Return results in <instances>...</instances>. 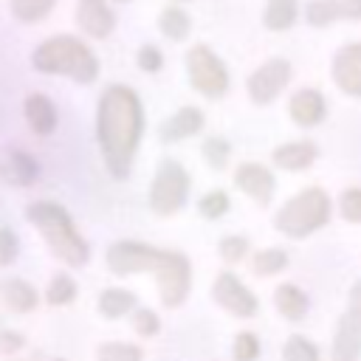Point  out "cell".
<instances>
[{
    "instance_id": "836d02e7",
    "label": "cell",
    "mask_w": 361,
    "mask_h": 361,
    "mask_svg": "<svg viewBox=\"0 0 361 361\" xmlns=\"http://www.w3.org/2000/svg\"><path fill=\"white\" fill-rule=\"evenodd\" d=\"M338 212L347 223H361V189H344L338 197Z\"/></svg>"
},
{
    "instance_id": "ba28073f",
    "label": "cell",
    "mask_w": 361,
    "mask_h": 361,
    "mask_svg": "<svg viewBox=\"0 0 361 361\" xmlns=\"http://www.w3.org/2000/svg\"><path fill=\"white\" fill-rule=\"evenodd\" d=\"M330 358L333 361H358L361 358V279L350 288L347 310L338 319Z\"/></svg>"
},
{
    "instance_id": "ffe728a7",
    "label": "cell",
    "mask_w": 361,
    "mask_h": 361,
    "mask_svg": "<svg viewBox=\"0 0 361 361\" xmlns=\"http://www.w3.org/2000/svg\"><path fill=\"white\" fill-rule=\"evenodd\" d=\"M274 305H276V310H279L288 322H299V319H305V313H307V296H305L296 285H290V282H285V285H279V288L274 290Z\"/></svg>"
},
{
    "instance_id": "d590c367",
    "label": "cell",
    "mask_w": 361,
    "mask_h": 361,
    "mask_svg": "<svg viewBox=\"0 0 361 361\" xmlns=\"http://www.w3.org/2000/svg\"><path fill=\"white\" fill-rule=\"evenodd\" d=\"M17 251H20L17 234H14L11 228L0 226V268L8 265V262H14V259H17Z\"/></svg>"
},
{
    "instance_id": "ab89813d",
    "label": "cell",
    "mask_w": 361,
    "mask_h": 361,
    "mask_svg": "<svg viewBox=\"0 0 361 361\" xmlns=\"http://www.w3.org/2000/svg\"><path fill=\"white\" fill-rule=\"evenodd\" d=\"M116 3H127V0H116Z\"/></svg>"
},
{
    "instance_id": "7c38bea8",
    "label": "cell",
    "mask_w": 361,
    "mask_h": 361,
    "mask_svg": "<svg viewBox=\"0 0 361 361\" xmlns=\"http://www.w3.org/2000/svg\"><path fill=\"white\" fill-rule=\"evenodd\" d=\"M234 183H237V189H243L259 206H268L274 192H276L274 172L268 166H262V164H254V161H245V164H240L234 169Z\"/></svg>"
},
{
    "instance_id": "d4e9b609",
    "label": "cell",
    "mask_w": 361,
    "mask_h": 361,
    "mask_svg": "<svg viewBox=\"0 0 361 361\" xmlns=\"http://www.w3.org/2000/svg\"><path fill=\"white\" fill-rule=\"evenodd\" d=\"M288 268V254L282 248H265V251H257L254 262H251V271L257 276H274L279 271Z\"/></svg>"
},
{
    "instance_id": "9c48e42d",
    "label": "cell",
    "mask_w": 361,
    "mask_h": 361,
    "mask_svg": "<svg viewBox=\"0 0 361 361\" xmlns=\"http://www.w3.org/2000/svg\"><path fill=\"white\" fill-rule=\"evenodd\" d=\"M212 299L231 316L237 319H251L257 310H259V302L257 296L231 274V271H223L214 276V285H212Z\"/></svg>"
},
{
    "instance_id": "83f0119b",
    "label": "cell",
    "mask_w": 361,
    "mask_h": 361,
    "mask_svg": "<svg viewBox=\"0 0 361 361\" xmlns=\"http://www.w3.org/2000/svg\"><path fill=\"white\" fill-rule=\"evenodd\" d=\"M76 299V282L68 276V274H54L51 276V285L45 290V302L59 307V305H68Z\"/></svg>"
},
{
    "instance_id": "8fae6325",
    "label": "cell",
    "mask_w": 361,
    "mask_h": 361,
    "mask_svg": "<svg viewBox=\"0 0 361 361\" xmlns=\"http://www.w3.org/2000/svg\"><path fill=\"white\" fill-rule=\"evenodd\" d=\"M330 76L341 93L361 99V42H350L336 51Z\"/></svg>"
},
{
    "instance_id": "52a82bcc",
    "label": "cell",
    "mask_w": 361,
    "mask_h": 361,
    "mask_svg": "<svg viewBox=\"0 0 361 361\" xmlns=\"http://www.w3.org/2000/svg\"><path fill=\"white\" fill-rule=\"evenodd\" d=\"M186 73L192 87L209 99H220L228 90V71L209 45H192L186 51Z\"/></svg>"
},
{
    "instance_id": "e575fe53",
    "label": "cell",
    "mask_w": 361,
    "mask_h": 361,
    "mask_svg": "<svg viewBox=\"0 0 361 361\" xmlns=\"http://www.w3.org/2000/svg\"><path fill=\"white\" fill-rule=\"evenodd\" d=\"M217 251H220L223 262H240V259L245 257V251H248V240H245V237H234V234H228V237L220 240Z\"/></svg>"
},
{
    "instance_id": "d6986e66",
    "label": "cell",
    "mask_w": 361,
    "mask_h": 361,
    "mask_svg": "<svg viewBox=\"0 0 361 361\" xmlns=\"http://www.w3.org/2000/svg\"><path fill=\"white\" fill-rule=\"evenodd\" d=\"M0 296L8 305V310H14V313L34 310L37 307V299H39L37 290H34V285H28L25 279H6L0 285Z\"/></svg>"
},
{
    "instance_id": "ac0fdd59",
    "label": "cell",
    "mask_w": 361,
    "mask_h": 361,
    "mask_svg": "<svg viewBox=\"0 0 361 361\" xmlns=\"http://www.w3.org/2000/svg\"><path fill=\"white\" fill-rule=\"evenodd\" d=\"M316 155H319V149H316L313 141H288V144H279L271 158H274V164L279 169L302 172L316 161Z\"/></svg>"
},
{
    "instance_id": "5b68a950",
    "label": "cell",
    "mask_w": 361,
    "mask_h": 361,
    "mask_svg": "<svg viewBox=\"0 0 361 361\" xmlns=\"http://www.w3.org/2000/svg\"><path fill=\"white\" fill-rule=\"evenodd\" d=\"M327 223H330V197L319 186H310V189L296 192L274 214V228L282 231L290 240H302V237L319 231Z\"/></svg>"
},
{
    "instance_id": "d6a6232c",
    "label": "cell",
    "mask_w": 361,
    "mask_h": 361,
    "mask_svg": "<svg viewBox=\"0 0 361 361\" xmlns=\"http://www.w3.org/2000/svg\"><path fill=\"white\" fill-rule=\"evenodd\" d=\"M133 330L138 333V336H155L158 330H161V319H158V313L155 310H149V307H135L133 310Z\"/></svg>"
},
{
    "instance_id": "7402d4cb",
    "label": "cell",
    "mask_w": 361,
    "mask_h": 361,
    "mask_svg": "<svg viewBox=\"0 0 361 361\" xmlns=\"http://www.w3.org/2000/svg\"><path fill=\"white\" fill-rule=\"evenodd\" d=\"M296 17H299V0H268L262 23L271 31H285L296 23Z\"/></svg>"
},
{
    "instance_id": "4316f807",
    "label": "cell",
    "mask_w": 361,
    "mask_h": 361,
    "mask_svg": "<svg viewBox=\"0 0 361 361\" xmlns=\"http://www.w3.org/2000/svg\"><path fill=\"white\" fill-rule=\"evenodd\" d=\"M56 0H11V14L20 23H39L48 17Z\"/></svg>"
},
{
    "instance_id": "603a6c76",
    "label": "cell",
    "mask_w": 361,
    "mask_h": 361,
    "mask_svg": "<svg viewBox=\"0 0 361 361\" xmlns=\"http://www.w3.org/2000/svg\"><path fill=\"white\" fill-rule=\"evenodd\" d=\"M37 175H39V166H37V161H34L31 155H25V152H20V149H11V152H8L6 178H8L11 183L28 186V183L37 180Z\"/></svg>"
},
{
    "instance_id": "4dcf8cb0",
    "label": "cell",
    "mask_w": 361,
    "mask_h": 361,
    "mask_svg": "<svg viewBox=\"0 0 361 361\" xmlns=\"http://www.w3.org/2000/svg\"><path fill=\"white\" fill-rule=\"evenodd\" d=\"M228 155H231V147H228L226 138L212 135V138L203 141V158H206V164H209L212 169H223V166L228 164Z\"/></svg>"
},
{
    "instance_id": "8d00e7d4",
    "label": "cell",
    "mask_w": 361,
    "mask_h": 361,
    "mask_svg": "<svg viewBox=\"0 0 361 361\" xmlns=\"http://www.w3.org/2000/svg\"><path fill=\"white\" fill-rule=\"evenodd\" d=\"M161 65H164V56H161V51L155 45H141L138 48V68L141 71L155 73V71H161Z\"/></svg>"
},
{
    "instance_id": "f35d334b",
    "label": "cell",
    "mask_w": 361,
    "mask_h": 361,
    "mask_svg": "<svg viewBox=\"0 0 361 361\" xmlns=\"http://www.w3.org/2000/svg\"><path fill=\"white\" fill-rule=\"evenodd\" d=\"M51 361H65V358H51Z\"/></svg>"
},
{
    "instance_id": "4fadbf2b",
    "label": "cell",
    "mask_w": 361,
    "mask_h": 361,
    "mask_svg": "<svg viewBox=\"0 0 361 361\" xmlns=\"http://www.w3.org/2000/svg\"><path fill=\"white\" fill-rule=\"evenodd\" d=\"M76 25L93 37V39H104L113 34L116 28V14L110 11V6L104 0H79L76 3V14H73Z\"/></svg>"
},
{
    "instance_id": "6da1fadb",
    "label": "cell",
    "mask_w": 361,
    "mask_h": 361,
    "mask_svg": "<svg viewBox=\"0 0 361 361\" xmlns=\"http://www.w3.org/2000/svg\"><path fill=\"white\" fill-rule=\"evenodd\" d=\"M141 133H144V110L138 93L127 85L104 87L96 107V138L104 166L113 178L121 180L130 175Z\"/></svg>"
},
{
    "instance_id": "f1b7e54d",
    "label": "cell",
    "mask_w": 361,
    "mask_h": 361,
    "mask_svg": "<svg viewBox=\"0 0 361 361\" xmlns=\"http://www.w3.org/2000/svg\"><path fill=\"white\" fill-rule=\"evenodd\" d=\"M282 361H319V347L310 338L293 333L282 347Z\"/></svg>"
},
{
    "instance_id": "cb8c5ba5",
    "label": "cell",
    "mask_w": 361,
    "mask_h": 361,
    "mask_svg": "<svg viewBox=\"0 0 361 361\" xmlns=\"http://www.w3.org/2000/svg\"><path fill=\"white\" fill-rule=\"evenodd\" d=\"M189 25H192L189 14H186L183 8H178V6H166V8L158 14V28H161V34H164V37H169L172 42L186 39Z\"/></svg>"
},
{
    "instance_id": "e0dca14e",
    "label": "cell",
    "mask_w": 361,
    "mask_h": 361,
    "mask_svg": "<svg viewBox=\"0 0 361 361\" xmlns=\"http://www.w3.org/2000/svg\"><path fill=\"white\" fill-rule=\"evenodd\" d=\"M25 121L37 135H51L56 130V107L45 93H28L23 104Z\"/></svg>"
},
{
    "instance_id": "f546056e",
    "label": "cell",
    "mask_w": 361,
    "mask_h": 361,
    "mask_svg": "<svg viewBox=\"0 0 361 361\" xmlns=\"http://www.w3.org/2000/svg\"><path fill=\"white\" fill-rule=\"evenodd\" d=\"M197 212L206 217V220H217L228 212V195L223 189H214V192H206L200 200H197Z\"/></svg>"
},
{
    "instance_id": "277c9868",
    "label": "cell",
    "mask_w": 361,
    "mask_h": 361,
    "mask_svg": "<svg viewBox=\"0 0 361 361\" xmlns=\"http://www.w3.org/2000/svg\"><path fill=\"white\" fill-rule=\"evenodd\" d=\"M31 65L39 73H62L73 82L90 85L99 76V59L96 54L76 37L59 34L45 42H39L31 54Z\"/></svg>"
},
{
    "instance_id": "3957f363",
    "label": "cell",
    "mask_w": 361,
    "mask_h": 361,
    "mask_svg": "<svg viewBox=\"0 0 361 361\" xmlns=\"http://www.w3.org/2000/svg\"><path fill=\"white\" fill-rule=\"evenodd\" d=\"M25 217L37 226V231L42 234L51 254L56 259H62L65 265L82 268L90 259V248L79 237V231H76L65 206H59L54 200H34V203L25 206Z\"/></svg>"
},
{
    "instance_id": "1f68e13d",
    "label": "cell",
    "mask_w": 361,
    "mask_h": 361,
    "mask_svg": "<svg viewBox=\"0 0 361 361\" xmlns=\"http://www.w3.org/2000/svg\"><path fill=\"white\" fill-rule=\"evenodd\" d=\"M231 355H234V361H257V355H259V338L254 333H248V330L237 333L234 336V344H231Z\"/></svg>"
},
{
    "instance_id": "7a4b0ae2",
    "label": "cell",
    "mask_w": 361,
    "mask_h": 361,
    "mask_svg": "<svg viewBox=\"0 0 361 361\" xmlns=\"http://www.w3.org/2000/svg\"><path fill=\"white\" fill-rule=\"evenodd\" d=\"M107 268L116 276L147 274V271L155 274L161 305H166V307H180L189 296V288H192V265H189L186 254L144 245L135 240L113 243L107 248Z\"/></svg>"
},
{
    "instance_id": "9a60e30c",
    "label": "cell",
    "mask_w": 361,
    "mask_h": 361,
    "mask_svg": "<svg viewBox=\"0 0 361 361\" xmlns=\"http://www.w3.org/2000/svg\"><path fill=\"white\" fill-rule=\"evenodd\" d=\"M288 110H290V118L299 127H316L327 116V102L316 87H302V90H296L290 96Z\"/></svg>"
},
{
    "instance_id": "30bf717a",
    "label": "cell",
    "mask_w": 361,
    "mask_h": 361,
    "mask_svg": "<svg viewBox=\"0 0 361 361\" xmlns=\"http://www.w3.org/2000/svg\"><path fill=\"white\" fill-rule=\"evenodd\" d=\"M290 82V62L282 59V56H274L268 62H262L251 76H248V96L251 102L257 104H271L282 90L285 85Z\"/></svg>"
},
{
    "instance_id": "5bb4252c",
    "label": "cell",
    "mask_w": 361,
    "mask_h": 361,
    "mask_svg": "<svg viewBox=\"0 0 361 361\" xmlns=\"http://www.w3.org/2000/svg\"><path fill=\"white\" fill-rule=\"evenodd\" d=\"M305 20L316 28L338 20H361V0H310L305 6Z\"/></svg>"
},
{
    "instance_id": "44dd1931",
    "label": "cell",
    "mask_w": 361,
    "mask_h": 361,
    "mask_svg": "<svg viewBox=\"0 0 361 361\" xmlns=\"http://www.w3.org/2000/svg\"><path fill=\"white\" fill-rule=\"evenodd\" d=\"M138 305L135 293L133 290H124V288H107L99 293V313L107 316V319H121L127 313H133Z\"/></svg>"
},
{
    "instance_id": "74e56055",
    "label": "cell",
    "mask_w": 361,
    "mask_h": 361,
    "mask_svg": "<svg viewBox=\"0 0 361 361\" xmlns=\"http://www.w3.org/2000/svg\"><path fill=\"white\" fill-rule=\"evenodd\" d=\"M25 344V338L17 330H0V355H14L20 353Z\"/></svg>"
},
{
    "instance_id": "484cf974",
    "label": "cell",
    "mask_w": 361,
    "mask_h": 361,
    "mask_svg": "<svg viewBox=\"0 0 361 361\" xmlns=\"http://www.w3.org/2000/svg\"><path fill=\"white\" fill-rule=\"evenodd\" d=\"M144 353L138 344H127V341H107L99 344L96 350V361H141Z\"/></svg>"
},
{
    "instance_id": "2e32d148",
    "label": "cell",
    "mask_w": 361,
    "mask_h": 361,
    "mask_svg": "<svg viewBox=\"0 0 361 361\" xmlns=\"http://www.w3.org/2000/svg\"><path fill=\"white\" fill-rule=\"evenodd\" d=\"M203 130V113L200 107H180L178 113H172L161 130H158V138L164 144H175V141H183V138H192Z\"/></svg>"
},
{
    "instance_id": "8992f818",
    "label": "cell",
    "mask_w": 361,
    "mask_h": 361,
    "mask_svg": "<svg viewBox=\"0 0 361 361\" xmlns=\"http://www.w3.org/2000/svg\"><path fill=\"white\" fill-rule=\"evenodd\" d=\"M189 172L172 161V158H164L158 164V172L152 178V186H149V209L158 214V217H169L175 214L186 197H189Z\"/></svg>"
}]
</instances>
